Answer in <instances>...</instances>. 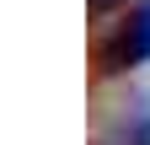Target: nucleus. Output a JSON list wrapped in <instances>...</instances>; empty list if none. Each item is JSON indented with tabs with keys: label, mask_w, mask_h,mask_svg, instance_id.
Instances as JSON below:
<instances>
[{
	"label": "nucleus",
	"mask_w": 150,
	"mask_h": 145,
	"mask_svg": "<svg viewBox=\"0 0 150 145\" xmlns=\"http://www.w3.org/2000/svg\"><path fill=\"white\" fill-rule=\"evenodd\" d=\"M91 6V16H107V11H118V6H129V0H86Z\"/></svg>",
	"instance_id": "7ed1b4c3"
},
{
	"label": "nucleus",
	"mask_w": 150,
	"mask_h": 145,
	"mask_svg": "<svg viewBox=\"0 0 150 145\" xmlns=\"http://www.w3.org/2000/svg\"><path fill=\"white\" fill-rule=\"evenodd\" d=\"M123 145H150V113H145V118H134V124L123 129Z\"/></svg>",
	"instance_id": "f03ea898"
},
{
	"label": "nucleus",
	"mask_w": 150,
	"mask_h": 145,
	"mask_svg": "<svg viewBox=\"0 0 150 145\" xmlns=\"http://www.w3.org/2000/svg\"><path fill=\"white\" fill-rule=\"evenodd\" d=\"M145 59H150V0L134 6V11L97 43V75H123V70H134V65H145Z\"/></svg>",
	"instance_id": "f257e3e1"
}]
</instances>
